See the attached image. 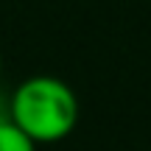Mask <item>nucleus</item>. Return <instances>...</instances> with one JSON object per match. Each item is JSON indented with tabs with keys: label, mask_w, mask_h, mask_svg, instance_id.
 Segmentation results:
<instances>
[{
	"label": "nucleus",
	"mask_w": 151,
	"mask_h": 151,
	"mask_svg": "<svg viewBox=\"0 0 151 151\" xmlns=\"http://www.w3.org/2000/svg\"><path fill=\"white\" fill-rule=\"evenodd\" d=\"M0 73H3V56H0Z\"/></svg>",
	"instance_id": "obj_4"
},
{
	"label": "nucleus",
	"mask_w": 151,
	"mask_h": 151,
	"mask_svg": "<svg viewBox=\"0 0 151 151\" xmlns=\"http://www.w3.org/2000/svg\"><path fill=\"white\" fill-rule=\"evenodd\" d=\"M11 120L37 143H59L78 123V98L56 76H31L9 95Z\"/></svg>",
	"instance_id": "obj_1"
},
{
	"label": "nucleus",
	"mask_w": 151,
	"mask_h": 151,
	"mask_svg": "<svg viewBox=\"0 0 151 151\" xmlns=\"http://www.w3.org/2000/svg\"><path fill=\"white\" fill-rule=\"evenodd\" d=\"M6 120H11V101L0 95V123H6Z\"/></svg>",
	"instance_id": "obj_3"
},
{
	"label": "nucleus",
	"mask_w": 151,
	"mask_h": 151,
	"mask_svg": "<svg viewBox=\"0 0 151 151\" xmlns=\"http://www.w3.org/2000/svg\"><path fill=\"white\" fill-rule=\"evenodd\" d=\"M0 151H37V143L14 120H6L0 123Z\"/></svg>",
	"instance_id": "obj_2"
}]
</instances>
